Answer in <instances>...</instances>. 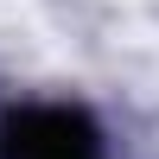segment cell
<instances>
[{
    "instance_id": "cell-1",
    "label": "cell",
    "mask_w": 159,
    "mask_h": 159,
    "mask_svg": "<svg viewBox=\"0 0 159 159\" xmlns=\"http://www.w3.org/2000/svg\"><path fill=\"white\" fill-rule=\"evenodd\" d=\"M0 159H102V134L83 108L32 102L0 115Z\"/></svg>"
}]
</instances>
